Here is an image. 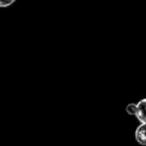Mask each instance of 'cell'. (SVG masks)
Instances as JSON below:
<instances>
[{"mask_svg": "<svg viewBox=\"0 0 146 146\" xmlns=\"http://www.w3.org/2000/svg\"><path fill=\"white\" fill-rule=\"evenodd\" d=\"M137 110L135 116L137 117L140 123H146V98L139 100L136 104Z\"/></svg>", "mask_w": 146, "mask_h": 146, "instance_id": "cell-1", "label": "cell"}, {"mask_svg": "<svg viewBox=\"0 0 146 146\" xmlns=\"http://www.w3.org/2000/svg\"><path fill=\"white\" fill-rule=\"evenodd\" d=\"M135 139L140 145L146 146V123H141L136 128Z\"/></svg>", "mask_w": 146, "mask_h": 146, "instance_id": "cell-2", "label": "cell"}, {"mask_svg": "<svg viewBox=\"0 0 146 146\" xmlns=\"http://www.w3.org/2000/svg\"><path fill=\"white\" fill-rule=\"evenodd\" d=\"M136 110H137V106L136 104H129L126 106V112L129 115H134L136 114Z\"/></svg>", "mask_w": 146, "mask_h": 146, "instance_id": "cell-3", "label": "cell"}, {"mask_svg": "<svg viewBox=\"0 0 146 146\" xmlns=\"http://www.w3.org/2000/svg\"><path fill=\"white\" fill-rule=\"evenodd\" d=\"M14 2L15 0H0V7H8Z\"/></svg>", "mask_w": 146, "mask_h": 146, "instance_id": "cell-4", "label": "cell"}]
</instances>
